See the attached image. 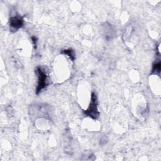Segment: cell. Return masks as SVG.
<instances>
[{
  "instance_id": "3957f363",
  "label": "cell",
  "mask_w": 161,
  "mask_h": 161,
  "mask_svg": "<svg viewBox=\"0 0 161 161\" xmlns=\"http://www.w3.org/2000/svg\"><path fill=\"white\" fill-rule=\"evenodd\" d=\"M24 24L23 17L20 15H16L10 18L9 25L11 28V30L13 32H17L20 28L23 27Z\"/></svg>"
},
{
  "instance_id": "5b68a950",
  "label": "cell",
  "mask_w": 161,
  "mask_h": 161,
  "mask_svg": "<svg viewBox=\"0 0 161 161\" xmlns=\"http://www.w3.org/2000/svg\"><path fill=\"white\" fill-rule=\"evenodd\" d=\"M160 62H156L153 64L152 69V74H159L160 72Z\"/></svg>"
},
{
  "instance_id": "8992f818",
  "label": "cell",
  "mask_w": 161,
  "mask_h": 161,
  "mask_svg": "<svg viewBox=\"0 0 161 161\" xmlns=\"http://www.w3.org/2000/svg\"><path fill=\"white\" fill-rule=\"evenodd\" d=\"M107 141H108L107 138L106 137H103V138H102V139H101V140H100V144L102 145L103 142H104L103 145H104V144L107 143Z\"/></svg>"
},
{
  "instance_id": "277c9868",
  "label": "cell",
  "mask_w": 161,
  "mask_h": 161,
  "mask_svg": "<svg viewBox=\"0 0 161 161\" xmlns=\"http://www.w3.org/2000/svg\"><path fill=\"white\" fill-rule=\"evenodd\" d=\"M61 53L68 56L72 61H74L75 59H76V54H75L74 50H73L72 48H68V49L63 50Z\"/></svg>"
},
{
  "instance_id": "7a4b0ae2",
  "label": "cell",
  "mask_w": 161,
  "mask_h": 161,
  "mask_svg": "<svg viewBox=\"0 0 161 161\" xmlns=\"http://www.w3.org/2000/svg\"><path fill=\"white\" fill-rule=\"evenodd\" d=\"M36 74L38 77V83H37V86L36 88V94L39 95L43 89L46 88L48 84V78L47 74L42 67L38 66L36 69Z\"/></svg>"
},
{
  "instance_id": "6da1fadb",
  "label": "cell",
  "mask_w": 161,
  "mask_h": 161,
  "mask_svg": "<svg viewBox=\"0 0 161 161\" xmlns=\"http://www.w3.org/2000/svg\"><path fill=\"white\" fill-rule=\"evenodd\" d=\"M98 98L95 93H92L91 96V102L86 110L83 111V113L86 117H89L94 120L98 119L100 117V112L98 109Z\"/></svg>"
},
{
  "instance_id": "52a82bcc",
  "label": "cell",
  "mask_w": 161,
  "mask_h": 161,
  "mask_svg": "<svg viewBox=\"0 0 161 161\" xmlns=\"http://www.w3.org/2000/svg\"><path fill=\"white\" fill-rule=\"evenodd\" d=\"M32 42L33 43V45H34V46H35V48H36L37 47V39L35 37H32Z\"/></svg>"
}]
</instances>
